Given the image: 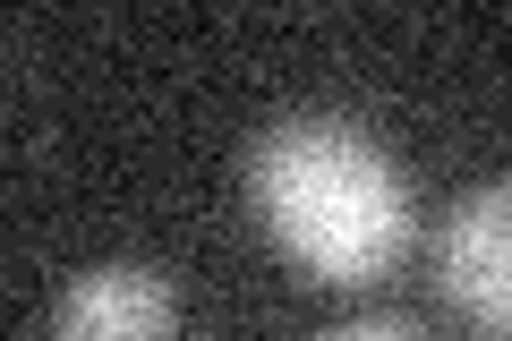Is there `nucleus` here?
<instances>
[{
    "label": "nucleus",
    "instance_id": "obj_1",
    "mask_svg": "<svg viewBox=\"0 0 512 341\" xmlns=\"http://www.w3.org/2000/svg\"><path fill=\"white\" fill-rule=\"evenodd\" d=\"M248 205L282 256L325 290H367L410 256L419 205L376 128L342 111H291L248 154Z\"/></svg>",
    "mask_w": 512,
    "mask_h": 341
},
{
    "label": "nucleus",
    "instance_id": "obj_2",
    "mask_svg": "<svg viewBox=\"0 0 512 341\" xmlns=\"http://www.w3.org/2000/svg\"><path fill=\"white\" fill-rule=\"evenodd\" d=\"M436 265H444V299H453L478 333L512 341V171L453 205Z\"/></svg>",
    "mask_w": 512,
    "mask_h": 341
},
{
    "label": "nucleus",
    "instance_id": "obj_3",
    "mask_svg": "<svg viewBox=\"0 0 512 341\" xmlns=\"http://www.w3.org/2000/svg\"><path fill=\"white\" fill-rule=\"evenodd\" d=\"M52 341H180V282L154 265H94L52 299Z\"/></svg>",
    "mask_w": 512,
    "mask_h": 341
},
{
    "label": "nucleus",
    "instance_id": "obj_4",
    "mask_svg": "<svg viewBox=\"0 0 512 341\" xmlns=\"http://www.w3.org/2000/svg\"><path fill=\"white\" fill-rule=\"evenodd\" d=\"M325 341H427L419 324H393V316H359V324H342V333H325Z\"/></svg>",
    "mask_w": 512,
    "mask_h": 341
}]
</instances>
